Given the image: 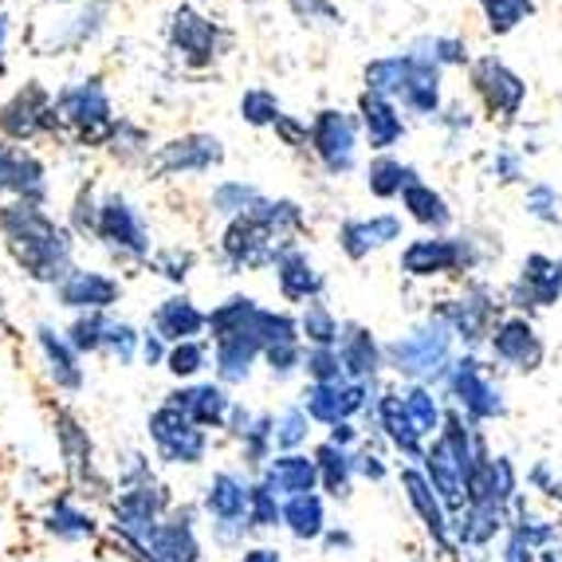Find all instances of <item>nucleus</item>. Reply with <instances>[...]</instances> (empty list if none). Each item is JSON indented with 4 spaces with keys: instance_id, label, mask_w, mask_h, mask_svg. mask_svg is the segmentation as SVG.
I'll return each instance as SVG.
<instances>
[{
    "instance_id": "52",
    "label": "nucleus",
    "mask_w": 562,
    "mask_h": 562,
    "mask_svg": "<svg viewBox=\"0 0 562 562\" xmlns=\"http://www.w3.org/2000/svg\"><path fill=\"white\" fill-rule=\"evenodd\" d=\"M248 516L256 527H276L283 519V512L276 507V492L268 487H252V504H248Z\"/></svg>"
},
{
    "instance_id": "18",
    "label": "nucleus",
    "mask_w": 562,
    "mask_h": 562,
    "mask_svg": "<svg viewBox=\"0 0 562 562\" xmlns=\"http://www.w3.org/2000/svg\"><path fill=\"white\" fill-rule=\"evenodd\" d=\"M173 44L193 67H209L216 59V29L193 9H181L173 16Z\"/></svg>"
},
{
    "instance_id": "8",
    "label": "nucleus",
    "mask_w": 562,
    "mask_h": 562,
    "mask_svg": "<svg viewBox=\"0 0 562 562\" xmlns=\"http://www.w3.org/2000/svg\"><path fill=\"white\" fill-rule=\"evenodd\" d=\"M311 142H315V154H319L330 173H342V169H350V161H355V122L342 111H323L319 119H315Z\"/></svg>"
},
{
    "instance_id": "51",
    "label": "nucleus",
    "mask_w": 562,
    "mask_h": 562,
    "mask_svg": "<svg viewBox=\"0 0 562 562\" xmlns=\"http://www.w3.org/2000/svg\"><path fill=\"white\" fill-rule=\"evenodd\" d=\"M256 201H260V198H256L248 186H221L213 193V205L221 209V213H248Z\"/></svg>"
},
{
    "instance_id": "48",
    "label": "nucleus",
    "mask_w": 562,
    "mask_h": 562,
    "mask_svg": "<svg viewBox=\"0 0 562 562\" xmlns=\"http://www.w3.org/2000/svg\"><path fill=\"white\" fill-rule=\"evenodd\" d=\"M240 111H244V119L256 122V126H268V122H280L283 119L280 103H276V99L268 91H248V94H244Z\"/></svg>"
},
{
    "instance_id": "43",
    "label": "nucleus",
    "mask_w": 562,
    "mask_h": 562,
    "mask_svg": "<svg viewBox=\"0 0 562 562\" xmlns=\"http://www.w3.org/2000/svg\"><path fill=\"white\" fill-rule=\"evenodd\" d=\"M405 413L417 425V432H432L441 425V409H437V402H432V394L425 385H413L409 394H405Z\"/></svg>"
},
{
    "instance_id": "60",
    "label": "nucleus",
    "mask_w": 562,
    "mask_h": 562,
    "mask_svg": "<svg viewBox=\"0 0 562 562\" xmlns=\"http://www.w3.org/2000/svg\"><path fill=\"white\" fill-rule=\"evenodd\" d=\"M0 36H4V16H0Z\"/></svg>"
},
{
    "instance_id": "55",
    "label": "nucleus",
    "mask_w": 562,
    "mask_h": 562,
    "mask_svg": "<svg viewBox=\"0 0 562 562\" xmlns=\"http://www.w3.org/2000/svg\"><path fill=\"white\" fill-rule=\"evenodd\" d=\"M291 9L300 12V16H323V20H335V9H330L327 0H291Z\"/></svg>"
},
{
    "instance_id": "57",
    "label": "nucleus",
    "mask_w": 562,
    "mask_h": 562,
    "mask_svg": "<svg viewBox=\"0 0 562 562\" xmlns=\"http://www.w3.org/2000/svg\"><path fill=\"white\" fill-rule=\"evenodd\" d=\"M358 469H362V472H366V476H370V480H382V476H385L382 460H378V457H370V452H366V457H362V464H358Z\"/></svg>"
},
{
    "instance_id": "49",
    "label": "nucleus",
    "mask_w": 562,
    "mask_h": 562,
    "mask_svg": "<svg viewBox=\"0 0 562 562\" xmlns=\"http://www.w3.org/2000/svg\"><path fill=\"white\" fill-rule=\"evenodd\" d=\"M166 366L173 370L178 378H193L205 366V350L198 347V342H178V347L166 355Z\"/></svg>"
},
{
    "instance_id": "15",
    "label": "nucleus",
    "mask_w": 562,
    "mask_h": 562,
    "mask_svg": "<svg viewBox=\"0 0 562 562\" xmlns=\"http://www.w3.org/2000/svg\"><path fill=\"white\" fill-rule=\"evenodd\" d=\"M99 236H103L111 248H122V252L131 256H142L146 252V228H142L138 213H134L131 205L122 198H111L103 205V213H99Z\"/></svg>"
},
{
    "instance_id": "3",
    "label": "nucleus",
    "mask_w": 562,
    "mask_h": 562,
    "mask_svg": "<svg viewBox=\"0 0 562 562\" xmlns=\"http://www.w3.org/2000/svg\"><path fill=\"white\" fill-rule=\"evenodd\" d=\"M449 327L445 323H432V327L413 330V335L397 338L394 347L385 350L394 370H402L405 378H432L441 374L445 362H449Z\"/></svg>"
},
{
    "instance_id": "29",
    "label": "nucleus",
    "mask_w": 562,
    "mask_h": 562,
    "mask_svg": "<svg viewBox=\"0 0 562 562\" xmlns=\"http://www.w3.org/2000/svg\"><path fill=\"white\" fill-rule=\"evenodd\" d=\"M205 323L209 319L189 300H166L158 311V335L169 342H193V335H201Z\"/></svg>"
},
{
    "instance_id": "16",
    "label": "nucleus",
    "mask_w": 562,
    "mask_h": 562,
    "mask_svg": "<svg viewBox=\"0 0 562 562\" xmlns=\"http://www.w3.org/2000/svg\"><path fill=\"white\" fill-rule=\"evenodd\" d=\"M492 350H496L504 362L519 366V370H535L543 362V342L535 335V327L527 319H507L492 335Z\"/></svg>"
},
{
    "instance_id": "13",
    "label": "nucleus",
    "mask_w": 562,
    "mask_h": 562,
    "mask_svg": "<svg viewBox=\"0 0 562 562\" xmlns=\"http://www.w3.org/2000/svg\"><path fill=\"white\" fill-rule=\"evenodd\" d=\"M307 417L323 425H347L350 413H358L366 405V385H311L307 390Z\"/></svg>"
},
{
    "instance_id": "40",
    "label": "nucleus",
    "mask_w": 562,
    "mask_h": 562,
    "mask_svg": "<svg viewBox=\"0 0 562 562\" xmlns=\"http://www.w3.org/2000/svg\"><path fill=\"white\" fill-rule=\"evenodd\" d=\"M315 464H319V476H323V484L335 492V496H347V487H350V457H347V449H338V445H323L319 452H315Z\"/></svg>"
},
{
    "instance_id": "42",
    "label": "nucleus",
    "mask_w": 562,
    "mask_h": 562,
    "mask_svg": "<svg viewBox=\"0 0 562 562\" xmlns=\"http://www.w3.org/2000/svg\"><path fill=\"white\" fill-rule=\"evenodd\" d=\"M59 445H64V457L71 469L76 472L91 469V441H87V432H79V425L67 413L59 417Z\"/></svg>"
},
{
    "instance_id": "1",
    "label": "nucleus",
    "mask_w": 562,
    "mask_h": 562,
    "mask_svg": "<svg viewBox=\"0 0 562 562\" xmlns=\"http://www.w3.org/2000/svg\"><path fill=\"white\" fill-rule=\"evenodd\" d=\"M0 228H4L9 252L16 256V263L32 280H64L67 263H71V240L52 216L40 213L32 201H24V205L0 209Z\"/></svg>"
},
{
    "instance_id": "32",
    "label": "nucleus",
    "mask_w": 562,
    "mask_h": 562,
    "mask_svg": "<svg viewBox=\"0 0 562 562\" xmlns=\"http://www.w3.org/2000/svg\"><path fill=\"white\" fill-rule=\"evenodd\" d=\"M492 315H496V307L484 300V295H476V300H460V303H449V307L441 311V319L449 323L457 335H464L469 342H476V338H484L487 323H492Z\"/></svg>"
},
{
    "instance_id": "24",
    "label": "nucleus",
    "mask_w": 562,
    "mask_h": 562,
    "mask_svg": "<svg viewBox=\"0 0 562 562\" xmlns=\"http://www.w3.org/2000/svg\"><path fill=\"white\" fill-rule=\"evenodd\" d=\"M338 358H342V370H347V374H355L358 382L374 378L378 362H382L374 335H370V330H362V327H355V323L338 335Z\"/></svg>"
},
{
    "instance_id": "41",
    "label": "nucleus",
    "mask_w": 562,
    "mask_h": 562,
    "mask_svg": "<svg viewBox=\"0 0 562 562\" xmlns=\"http://www.w3.org/2000/svg\"><path fill=\"white\" fill-rule=\"evenodd\" d=\"M417 178L413 169H405L402 161H374L370 166V189H374V198H394V193H405V186Z\"/></svg>"
},
{
    "instance_id": "54",
    "label": "nucleus",
    "mask_w": 562,
    "mask_h": 562,
    "mask_svg": "<svg viewBox=\"0 0 562 562\" xmlns=\"http://www.w3.org/2000/svg\"><path fill=\"white\" fill-rule=\"evenodd\" d=\"M527 205H531L535 209V213H539V216H547V221H559V209H562V201H554V193H551V189H535V193H531V201H527Z\"/></svg>"
},
{
    "instance_id": "21",
    "label": "nucleus",
    "mask_w": 562,
    "mask_h": 562,
    "mask_svg": "<svg viewBox=\"0 0 562 562\" xmlns=\"http://www.w3.org/2000/svg\"><path fill=\"white\" fill-rule=\"evenodd\" d=\"M397 236H402V221L397 216H374V221H350V225H342L338 240H342L347 256L362 260L366 252H374V248L397 240Z\"/></svg>"
},
{
    "instance_id": "27",
    "label": "nucleus",
    "mask_w": 562,
    "mask_h": 562,
    "mask_svg": "<svg viewBox=\"0 0 562 562\" xmlns=\"http://www.w3.org/2000/svg\"><path fill=\"white\" fill-rule=\"evenodd\" d=\"M422 71V59H378V64L366 67V83L374 94H405Z\"/></svg>"
},
{
    "instance_id": "34",
    "label": "nucleus",
    "mask_w": 562,
    "mask_h": 562,
    "mask_svg": "<svg viewBox=\"0 0 562 562\" xmlns=\"http://www.w3.org/2000/svg\"><path fill=\"white\" fill-rule=\"evenodd\" d=\"M362 119H366V131H370V142H374L378 150H385V146H394V142L402 138V119H397V111L385 103L382 94H374V91L366 94Z\"/></svg>"
},
{
    "instance_id": "37",
    "label": "nucleus",
    "mask_w": 562,
    "mask_h": 562,
    "mask_svg": "<svg viewBox=\"0 0 562 562\" xmlns=\"http://www.w3.org/2000/svg\"><path fill=\"white\" fill-rule=\"evenodd\" d=\"M402 201H405V209H409L422 225H449V209H445V201L432 193L429 186H422V181L413 178L409 186H405V193H402Z\"/></svg>"
},
{
    "instance_id": "17",
    "label": "nucleus",
    "mask_w": 562,
    "mask_h": 562,
    "mask_svg": "<svg viewBox=\"0 0 562 562\" xmlns=\"http://www.w3.org/2000/svg\"><path fill=\"white\" fill-rule=\"evenodd\" d=\"M469 248L460 240H417L405 248L402 263L409 276H437V272H452L460 263H469Z\"/></svg>"
},
{
    "instance_id": "50",
    "label": "nucleus",
    "mask_w": 562,
    "mask_h": 562,
    "mask_svg": "<svg viewBox=\"0 0 562 562\" xmlns=\"http://www.w3.org/2000/svg\"><path fill=\"white\" fill-rule=\"evenodd\" d=\"M272 437H276V445H283V449H295L300 441H307V413L303 409L283 413L280 422H276Z\"/></svg>"
},
{
    "instance_id": "22",
    "label": "nucleus",
    "mask_w": 562,
    "mask_h": 562,
    "mask_svg": "<svg viewBox=\"0 0 562 562\" xmlns=\"http://www.w3.org/2000/svg\"><path fill=\"white\" fill-rule=\"evenodd\" d=\"M315 480H319V464L315 460H307V457H280L268 469V476H263V487L268 492H280V496H307L311 487H315Z\"/></svg>"
},
{
    "instance_id": "56",
    "label": "nucleus",
    "mask_w": 562,
    "mask_h": 562,
    "mask_svg": "<svg viewBox=\"0 0 562 562\" xmlns=\"http://www.w3.org/2000/svg\"><path fill=\"white\" fill-rule=\"evenodd\" d=\"M504 562H535V551H531V543H527L524 531H516V539H512V547H507Z\"/></svg>"
},
{
    "instance_id": "45",
    "label": "nucleus",
    "mask_w": 562,
    "mask_h": 562,
    "mask_svg": "<svg viewBox=\"0 0 562 562\" xmlns=\"http://www.w3.org/2000/svg\"><path fill=\"white\" fill-rule=\"evenodd\" d=\"M303 330H307V338L315 342V347H335L338 342V323L330 319V311L319 307V303H311L307 315H303Z\"/></svg>"
},
{
    "instance_id": "5",
    "label": "nucleus",
    "mask_w": 562,
    "mask_h": 562,
    "mask_svg": "<svg viewBox=\"0 0 562 562\" xmlns=\"http://www.w3.org/2000/svg\"><path fill=\"white\" fill-rule=\"evenodd\" d=\"M150 437L169 464H198L205 457V432L178 405H161L150 417Z\"/></svg>"
},
{
    "instance_id": "47",
    "label": "nucleus",
    "mask_w": 562,
    "mask_h": 562,
    "mask_svg": "<svg viewBox=\"0 0 562 562\" xmlns=\"http://www.w3.org/2000/svg\"><path fill=\"white\" fill-rule=\"evenodd\" d=\"M307 374L315 378V385L338 382V374H342V358H338V350H330V347L311 350V355H307Z\"/></svg>"
},
{
    "instance_id": "28",
    "label": "nucleus",
    "mask_w": 562,
    "mask_h": 562,
    "mask_svg": "<svg viewBox=\"0 0 562 562\" xmlns=\"http://www.w3.org/2000/svg\"><path fill=\"white\" fill-rule=\"evenodd\" d=\"M209 512H213L216 519H225V524H236V519L248 512V504H252V487H244L236 476H228V472H221V476H213V484H209V496H205Z\"/></svg>"
},
{
    "instance_id": "33",
    "label": "nucleus",
    "mask_w": 562,
    "mask_h": 562,
    "mask_svg": "<svg viewBox=\"0 0 562 562\" xmlns=\"http://www.w3.org/2000/svg\"><path fill=\"white\" fill-rule=\"evenodd\" d=\"M382 429L405 457H422V432H417V425L409 422L402 397H394V394L382 397Z\"/></svg>"
},
{
    "instance_id": "46",
    "label": "nucleus",
    "mask_w": 562,
    "mask_h": 562,
    "mask_svg": "<svg viewBox=\"0 0 562 562\" xmlns=\"http://www.w3.org/2000/svg\"><path fill=\"white\" fill-rule=\"evenodd\" d=\"M106 330H111V323L103 319V315H87V319H79L76 327H71V350H99L106 347Z\"/></svg>"
},
{
    "instance_id": "53",
    "label": "nucleus",
    "mask_w": 562,
    "mask_h": 562,
    "mask_svg": "<svg viewBox=\"0 0 562 562\" xmlns=\"http://www.w3.org/2000/svg\"><path fill=\"white\" fill-rule=\"evenodd\" d=\"M106 347H111L114 355L122 358V362H131V355H134V330L126 327V323H119V327L111 323V330H106Z\"/></svg>"
},
{
    "instance_id": "2",
    "label": "nucleus",
    "mask_w": 562,
    "mask_h": 562,
    "mask_svg": "<svg viewBox=\"0 0 562 562\" xmlns=\"http://www.w3.org/2000/svg\"><path fill=\"white\" fill-rule=\"evenodd\" d=\"M288 228H300V209L291 201L280 205H268V201H256L240 221H233V228L225 233V252L236 268H263L272 263L280 252Z\"/></svg>"
},
{
    "instance_id": "30",
    "label": "nucleus",
    "mask_w": 562,
    "mask_h": 562,
    "mask_svg": "<svg viewBox=\"0 0 562 562\" xmlns=\"http://www.w3.org/2000/svg\"><path fill=\"white\" fill-rule=\"evenodd\" d=\"M276 276H280V291L288 300H315L323 291L319 272H315L307 263V256H300V252H283Z\"/></svg>"
},
{
    "instance_id": "44",
    "label": "nucleus",
    "mask_w": 562,
    "mask_h": 562,
    "mask_svg": "<svg viewBox=\"0 0 562 562\" xmlns=\"http://www.w3.org/2000/svg\"><path fill=\"white\" fill-rule=\"evenodd\" d=\"M480 4H484L492 32H512L531 12V0H480Z\"/></svg>"
},
{
    "instance_id": "11",
    "label": "nucleus",
    "mask_w": 562,
    "mask_h": 562,
    "mask_svg": "<svg viewBox=\"0 0 562 562\" xmlns=\"http://www.w3.org/2000/svg\"><path fill=\"white\" fill-rule=\"evenodd\" d=\"M452 394L460 397V405H464L476 422H484V417H499V413H504L499 390L484 378V370H480L476 358L457 362V370H452Z\"/></svg>"
},
{
    "instance_id": "25",
    "label": "nucleus",
    "mask_w": 562,
    "mask_h": 562,
    "mask_svg": "<svg viewBox=\"0 0 562 562\" xmlns=\"http://www.w3.org/2000/svg\"><path fill=\"white\" fill-rule=\"evenodd\" d=\"M169 405H178L193 425H221L228 417V397H225L221 385H193V390H178Z\"/></svg>"
},
{
    "instance_id": "9",
    "label": "nucleus",
    "mask_w": 562,
    "mask_h": 562,
    "mask_svg": "<svg viewBox=\"0 0 562 562\" xmlns=\"http://www.w3.org/2000/svg\"><path fill=\"white\" fill-rule=\"evenodd\" d=\"M134 547L150 562H201V547H198V539H193L189 516H178L173 524H158Z\"/></svg>"
},
{
    "instance_id": "26",
    "label": "nucleus",
    "mask_w": 562,
    "mask_h": 562,
    "mask_svg": "<svg viewBox=\"0 0 562 562\" xmlns=\"http://www.w3.org/2000/svg\"><path fill=\"white\" fill-rule=\"evenodd\" d=\"M0 189L20 193L24 201H40L44 198V169H40L36 158L0 150Z\"/></svg>"
},
{
    "instance_id": "4",
    "label": "nucleus",
    "mask_w": 562,
    "mask_h": 562,
    "mask_svg": "<svg viewBox=\"0 0 562 562\" xmlns=\"http://www.w3.org/2000/svg\"><path fill=\"white\" fill-rule=\"evenodd\" d=\"M166 504H169L166 487L154 476H142L138 484L126 487L119 496V504H114V527H119L131 543H138V539H146V535L158 527V516L166 512Z\"/></svg>"
},
{
    "instance_id": "31",
    "label": "nucleus",
    "mask_w": 562,
    "mask_h": 562,
    "mask_svg": "<svg viewBox=\"0 0 562 562\" xmlns=\"http://www.w3.org/2000/svg\"><path fill=\"white\" fill-rule=\"evenodd\" d=\"M402 484H405V492H409V504L417 507V516L425 519V527H429V531L445 543V535H449V524H445V504H441V496H432V484L422 476V472H402Z\"/></svg>"
},
{
    "instance_id": "10",
    "label": "nucleus",
    "mask_w": 562,
    "mask_h": 562,
    "mask_svg": "<svg viewBox=\"0 0 562 562\" xmlns=\"http://www.w3.org/2000/svg\"><path fill=\"white\" fill-rule=\"evenodd\" d=\"M56 126V106L47 103V94L40 87L20 91L4 111H0V131L9 138H32V134Z\"/></svg>"
},
{
    "instance_id": "23",
    "label": "nucleus",
    "mask_w": 562,
    "mask_h": 562,
    "mask_svg": "<svg viewBox=\"0 0 562 562\" xmlns=\"http://www.w3.org/2000/svg\"><path fill=\"white\" fill-rule=\"evenodd\" d=\"M562 291V263L547 260V256H531V260L524 263V280H519L516 295L527 303H535V307H547V303L559 300Z\"/></svg>"
},
{
    "instance_id": "38",
    "label": "nucleus",
    "mask_w": 562,
    "mask_h": 562,
    "mask_svg": "<svg viewBox=\"0 0 562 562\" xmlns=\"http://www.w3.org/2000/svg\"><path fill=\"white\" fill-rule=\"evenodd\" d=\"M256 315H260V307H256L252 300L236 295V300H228L225 307H216L213 315H209V327H213V338L221 342V338H228V335H236V330L248 327Z\"/></svg>"
},
{
    "instance_id": "19",
    "label": "nucleus",
    "mask_w": 562,
    "mask_h": 562,
    "mask_svg": "<svg viewBox=\"0 0 562 562\" xmlns=\"http://www.w3.org/2000/svg\"><path fill=\"white\" fill-rule=\"evenodd\" d=\"M260 350H263V342H260V335H256V319L244 330H236V335L221 338V342H216L221 378H225V382H244L248 370H252V358L260 355Z\"/></svg>"
},
{
    "instance_id": "39",
    "label": "nucleus",
    "mask_w": 562,
    "mask_h": 562,
    "mask_svg": "<svg viewBox=\"0 0 562 562\" xmlns=\"http://www.w3.org/2000/svg\"><path fill=\"white\" fill-rule=\"evenodd\" d=\"M47 531L56 535V539L76 543V539H91V535H94V519L83 516V512H76L71 504H64V499H59V504L47 512Z\"/></svg>"
},
{
    "instance_id": "14",
    "label": "nucleus",
    "mask_w": 562,
    "mask_h": 562,
    "mask_svg": "<svg viewBox=\"0 0 562 562\" xmlns=\"http://www.w3.org/2000/svg\"><path fill=\"white\" fill-rule=\"evenodd\" d=\"M472 83H476V91L484 94V103L496 114H516L519 103H524V83H519V76H512L496 59H480L476 71H472Z\"/></svg>"
},
{
    "instance_id": "12",
    "label": "nucleus",
    "mask_w": 562,
    "mask_h": 562,
    "mask_svg": "<svg viewBox=\"0 0 562 562\" xmlns=\"http://www.w3.org/2000/svg\"><path fill=\"white\" fill-rule=\"evenodd\" d=\"M225 158L221 142L209 138V134H189V138H178L161 146V154L154 158V169L158 173H189V169H209Z\"/></svg>"
},
{
    "instance_id": "36",
    "label": "nucleus",
    "mask_w": 562,
    "mask_h": 562,
    "mask_svg": "<svg viewBox=\"0 0 562 562\" xmlns=\"http://www.w3.org/2000/svg\"><path fill=\"white\" fill-rule=\"evenodd\" d=\"M283 519H288L291 535L295 539H319L323 535V499L319 496H295L283 507Z\"/></svg>"
},
{
    "instance_id": "59",
    "label": "nucleus",
    "mask_w": 562,
    "mask_h": 562,
    "mask_svg": "<svg viewBox=\"0 0 562 562\" xmlns=\"http://www.w3.org/2000/svg\"><path fill=\"white\" fill-rule=\"evenodd\" d=\"M146 362H161V342H158V335L146 338Z\"/></svg>"
},
{
    "instance_id": "20",
    "label": "nucleus",
    "mask_w": 562,
    "mask_h": 562,
    "mask_svg": "<svg viewBox=\"0 0 562 562\" xmlns=\"http://www.w3.org/2000/svg\"><path fill=\"white\" fill-rule=\"evenodd\" d=\"M59 300L64 307H87V311H103L119 300V283L106 280L99 272H71L59 283Z\"/></svg>"
},
{
    "instance_id": "35",
    "label": "nucleus",
    "mask_w": 562,
    "mask_h": 562,
    "mask_svg": "<svg viewBox=\"0 0 562 562\" xmlns=\"http://www.w3.org/2000/svg\"><path fill=\"white\" fill-rule=\"evenodd\" d=\"M40 347H44L47 362H52V378H56V385H64V390H79V385H83L76 355H71V342H64L52 327H40Z\"/></svg>"
},
{
    "instance_id": "6",
    "label": "nucleus",
    "mask_w": 562,
    "mask_h": 562,
    "mask_svg": "<svg viewBox=\"0 0 562 562\" xmlns=\"http://www.w3.org/2000/svg\"><path fill=\"white\" fill-rule=\"evenodd\" d=\"M425 472H429V484L432 492L441 496V504L460 507L469 499V476H472V464L452 449L449 441H437L429 452H425Z\"/></svg>"
},
{
    "instance_id": "7",
    "label": "nucleus",
    "mask_w": 562,
    "mask_h": 562,
    "mask_svg": "<svg viewBox=\"0 0 562 562\" xmlns=\"http://www.w3.org/2000/svg\"><path fill=\"white\" fill-rule=\"evenodd\" d=\"M59 114H64L67 122H76L79 134L91 142L103 138V134L111 131V103H106L99 79L76 87V91H67L64 99H59Z\"/></svg>"
},
{
    "instance_id": "58",
    "label": "nucleus",
    "mask_w": 562,
    "mask_h": 562,
    "mask_svg": "<svg viewBox=\"0 0 562 562\" xmlns=\"http://www.w3.org/2000/svg\"><path fill=\"white\" fill-rule=\"evenodd\" d=\"M240 562H280V554H276L272 547H256V551H248Z\"/></svg>"
}]
</instances>
